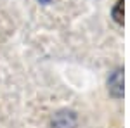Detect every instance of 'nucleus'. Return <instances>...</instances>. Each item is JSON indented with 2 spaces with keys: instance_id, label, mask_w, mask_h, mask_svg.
Returning a JSON list of instances; mask_svg holds the SVG:
<instances>
[{
  "instance_id": "nucleus-1",
  "label": "nucleus",
  "mask_w": 130,
  "mask_h": 128,
  "mask_svg": "<svg viewBox=\"0 0 130 128\" xmlns=\"http://www.w3.org/2000/svg\"><path fill=\"white\" fill-rule=\"evenodd\" d=\"M123 71H115V75L109 78L108 85H109V92L115 97H121L123 95Z\"/></svg>"
},
{
  "instance_id": "nucleus-2",
  "label": "nucleus",
  "mask_w": 130,
  "mask_h": 128,
  "mask_svg": "<svg viewBox=\"0 0 130 128\" xmlns=\"http://www.w3.org/2000/svg\"><path fill=\"white\" fill-rule=\"evenodd\" d=\"M113 17L116 23H123V0H118V4H116V7L113 9Z\"/></svg>"
},
{
  "instance_id": "nucleus-3",
  "label": "nucleus",
  "mask_w": 130,
  "mask_h": 128,
  "mask_svg": "<svg viewBox=\"0 0 130 128\" xmlns=\"http://www.w3.org/2000/svg\"><path fill=\"white\" fill-rule=\"evenodd\" d=\"M38 2H42V4H49V2H52V0H38Z\"/></svg>"
}]
</instances>
